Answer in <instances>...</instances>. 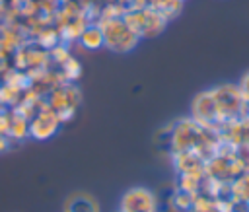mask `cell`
<instances>
[{
  "label": "cell",
  "instance_id": "obj_1",
  "mask_svg": "<svg viewBox=\"0 0 249 212\" xmlns=\"http://www.w3.org/2000/svg\"><path fill=\"white\" fill-rule=\"evenodd\" d=\"M243 115H249V107L243 101L237 84L233 82H224L200 89L195 93L189 105V117L216 130Z\"/></svg>",
  "mask_w": 249,
  "mask_h": 212
},
{
  "label": "cell",
  "instance_id": "obj_2",
  "mask_svg": "<svg viewBox=\"0 0 249 212\" xmlns=\"http://www.w3.org/2000/svg\"><path fill=\"white\" fill-rule=\"evenodd\" d=\"M218 146H220L218 130L200 124L193 117H181L169 123V138H167L169 154L195 152L206 159L216 152Z\"/></svg>",
  "mask_w": 249,
  "mask_h": 212
},
{
  "label": "cell",
  "instance_id": "obj_3",
  "mask_svg": "<svg viewBox=\"0 0 249 212\" xmlns=\"http://www.w3.org/2000/svg\"><path fill=\"white\" fill-rule=\"evenodd\" d=\"M97 25L101 27V33H103V47H107L113 53L126 54V53L134 51L140 43V37L126 25L123 16L101 18V21Z\"/></svg>",
  "mask_w": 249,
  "mask_h": 212
},
{
  "label": "cell",
  "instance_id": "obj_4",
  "mask_svg": "<svg viewBox=\"0 0 249 212\" xmlns=\"http://www.w3.org/2000/svg\"><path fill=\"white\" fill-rule=\"evenodd\" d=\"M241 167L233 156V148L228 144H222L216 148L212 156L206 158L204 161V177L216 183H231L241 175Z\"/></svg>",
  "mask_w": 249,
  "mask_h": 212
},
{
  "label": "cell",
  "instance_id": "obj_5",
  "mask_svg": "<svg viewBox=\"0 0 249 212\" xmlns=\"http://www.w3.org/2000/svg\"><path fill=\"white\" fill-rule=\"evenodd\" d=\"M123 19L126 21V25L140 39L142 37H158L165 29V25H167V21L160 14H156L152 8H148V6L124 10L123 12Z\"/></svg>",
  "mask_w": 249,
  "mask_h": 212
},
{
  "label": "cell",
  "instance_id": "obj_6",
  "mask_svg": "<svg viewBox=\"0 0 249 212\" xmlns=\"http://www.w3.org/2000/svg\"><path fill=\"white\" fill-rule=\"evenodd\" d=\"M117 212H160V198L152 189L136 185L121 194Z\"/></svg>",
  "mask_w": 249,
  "mask_h": 212
},
{
  "label": "cell",
  "instance_id": "obj_7",
  "mask_svg": "<svg viewBox=\"0 0 249 212\" xmlns=\"http://www.w3.org/2000/svg\"><path fill=\"white\" fill-rule=\"evenodd\" d=\"M78 105H80V89L74 84L56 86L54 89H51L49 99H47V107H51L60 117L62 123L74 115Z\"/></svg>",
  "mask_w": 249,
  "mask_h": 212
},
{
  "label": "cell",
  "instance_id": "obj_8",
  "mask_svg": "<svg viewBox=\"0 0 249 212\" xmlns=\"http://www.w3.org/2000/svg\"><path fill=\"white\" fill-rule=\"evenodd\" d=\"M60 124H62L60 117L51 107L43 105L29 119V136L35 140H49L51 136H54L58 132Z\"/></svg>",
  "mask_w": 249,
  "mask_h": 212
},
{
  "label": "cell",
  "instance_id": "obj_9",
  "mask_svg": "<svg viewBox=\"0 0 249 212\" xmlns=\"http://www.w3.org/2000/svg\"><path fill=\"white\" fill-rule=\"evenodd\" d=\"M218 136L222 144L231 148L249 146V115H243L235 121H230L218 128Z\"/></svg>",
  "mask_w": 249,
  "mask_h": 212
},
{
  "label": "cell",
  "instance_id": "obj_10",
  "mask_svg": "<svg viewBox=\"0 0 249 212\" xmlns=\"http://www.w3.org/2000/svg\"><path fill=\"white\" fill-rule=\"evenodd\" d=\"M62 212H101V206L91 193L74 191L64 198Z\"/></svg>",
  "mask_w": 249,
  "mask_h": 212
},
{
  "label": "cell",
  "instance_id": "obj_11",
  "mask_svg": "<svg viewBox=\"0 0 249 212\" xmlns=\"http://www.w3.org/2000/svg\"><path fill=\"white\" fill-rule=\"evenodd\" d=\"M204 158L195 152H177L171 154V163L175 173H204Z\"/></svg>",
  "mask_w": 249,
  "mask_h": 212
},
{
  "label": "cell",
  "instance_id": "obj_12",
  "mask_svg": "<svg viewBox=\"0 0 249 212\" xmlns=\"http://www.w3.org/2000/svg\"><path fill=\"white\" fill-rule=\"evenodd\" d=\"M233 200H218L206 193H196L189 212H231Z\"/></svg>",
  "mask_w": 249,
  "mask_h": 212
},
{
  "label": "cell",
  "instance_id": "obj_13",
  "mask_svg": "<svg viewBox=\"0 0 249 212\" xmlns=\"http://www.w3.org/2000/svg\"><path fill=\"white\" fill-rule=\"evenodd\" d=\"M148 8H152L156 14H160L165 21H171L177 18L183 10V0H148Z\"/></svg>",
  "mask_w": 249,
  "mask_h": 212
},
{
  "label": "cell",
  "instance_id": "obj_14",
  "mask_svg": "<svg viewBox=\"0 0 249 212\" xmlns=\"http://www.w3.org/2000/svg\"><path fill=\"white\" fill-rule=\"evenodd\" d=\"M80 45L88 51H97L103 47V33H101V27L97 23H91V25H86L78 37Z\"/></svg>",
  "mask_w": 249,
  "mask_h": 212
},
{
  "label": "cell",
  "instance_id": "obj_15",
  "mask_svg": "<svg viewBox=\"0 0 249 212\" xmlns=\"http://www.w3.org/2000/svg\"><path fill=\"white\" fill-rule=\"evenodd\" d=\"M202 183H204V173H179L177 175V189L191 193V194L200 193Z\"/></svg>",
  "mask_w": 249,
  "mask_h": 212
},
{
  "label": "cell",
  "instance_id": "obj_16",
  "mask_svg": "<svg viewBox=\"0 0 249 212\" xmlns=\"http://www.w3.org/2000/svg\"><path fill=\"white\" fill-rule=\"evenodd\" d=\"M230 193H231V200L233 202L249 204V171L247 173H241L235 181H231Z\"/></svg>",
  "mask_w": 249,
  "mask_h": 212
},
{
  "label": "cell",
  "instance_id": "obj_17",
  "mask_svg": "<svg viewBox=\"0 0 249 212\" xmlns=\"http://www.w3.org/2000/svg\"><path fill=\"white\" fill-rule=\"evenodd\" d=\"M193 200H195V194L185 193V191H181V189L175 187V191L169 196V206L175 212H189L191 206H193Z\"/></svg>",
  "mask_w": 249,
  "mask_h": 212
},
{
  "label": "cell",
  "instance_id": "obj_18",
  "mask_svg": "<svg viewBox=\"0 0 249 212\" xmlns=\"http://www.w3.org/2000/svg\"><path fill=\"white\" fill-rule=\"evenodd\" d=\"M62 70H64V76H66L68 80H76V78L80 76V72H82V66H80V62H78L76 58L68 56V58L62 62Z\"/></svg>",
  "mask_w": 249,
  "mask_h": 212
},
{
  "label": "cell",
  "instance_id": "obj_19",
  "mask_svg": "<svg viewBox=\"0 0 249 212\" xmlns=\"http://www.w3.org/2000/svg\"><path fill=\"white\" fill-rule=\"evenodd\" d=\"M233 156H235L241 171L247 173L249 171V146H237V148H233Z\"/></svg>",
  "mask_w": 249,
  "mask_h": 212
},
{
  "label": "cell",
  "instance_id": "obj_20",
  "mask_svg": "<svg viewBox=\"0 0 249 212\" xmlns=\"http://www.w3.org/2000/svg\"><path fill=\"white\" fill-rule=\"evenodd\" d=\"M235 84H237V88H239V93H241L243 101H245L247 107H249V70H245V72L241 74V78H239Z\"/></svg>",
  "mask_w": 249,
  "mask_h": 212
},
{
  "label": "cell",
  "instance_id": "obj_21",
  "mask_svg": "<svg viewBox=\"0 0 249 212\" xmlns=\"http://www.w3.org/2000/svg\"><path fill=\"white\" fill-rule=\"evenodd\" d=\"M183 2H185V0H183Z\"/></svg>",
  "mask_w": 249,
  "mask_h": 212
}]
</instances>
